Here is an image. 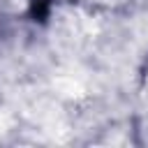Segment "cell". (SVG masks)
<instances>
[{"label":"cell","mask_w":148,"mask_h":148,"mask_svg":"<svg viewBox=\"0 0 148 148\" xmlns=\"http://www.w3.org/2000/svg\"><path fill=\"white\" fill-rule=\"evenodd\" d=\"M46 14H49V2L46 0H32V16L39 18V21H44Z\"/></svg>","instance_id":"cell-1"}]
</instances>
